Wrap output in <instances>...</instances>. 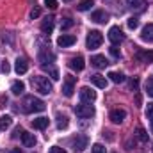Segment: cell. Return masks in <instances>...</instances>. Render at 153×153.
I'll use <instances>...</instances> for the list:
<instances>
[{
	"label": "cell",
	"mask_w": 153,
	"mask_h": 153,
	"mask_svg": "<svg viewBox=\"0 0 153 153\" xmlns=\"http://www.w3.org/2000/svg\"><path fill=\"white\" fill-rule=\"evenodd\" d=\"M45 109H46V105H45L43 100H39V98H36V96H25V100H23V111H25L27 114L43 112Z\"/></svg>",
	"instance_id": "cell-1"
},
{
	"label": "cell",
	"mask_w": 153,
	"mask_h": 153,
	"mask_svg": "<svg viewBox=\"0 0 153 153\" xmlns=\"http://www.w3.org/2000/svg\"><path fill=\"white\" fill-rule=\"evenodd\" d=\"M32 87L39 94H50L52 93V82L46 76H32Z\"/></svg>",
	"instance_id": "cell-2"
},
{
	"label": "cell",
	"mask_w": 153,
	"mask_h": 153,
	"mask_svg": "<svg viewBox=\"0 0 153 153\" xmlns=\"http://www.w3.org/2000/svg\"><path fill=\"white\" fill-rule=\"evenodd\" d=\"M102 43H103V36H102L100 30H91V32L87 34V38H85V46H87L89 50H96V48H100Z\"/></svg>",
	"instance_id": "cell-3"
},
{
	"label": "cell",
	"mask_w": 153,
	"mask_h": 153,
	"mask_svg": "<svg viewBox=\"0 0 153 153\" xmlns=\"http://www.w3.org/2000/svg\"><path fill=\"white\" fill-rule=\"evenodd\" d=\"M94 107L91 105V103H87V102H82V103H78L75 107V114L78 117H82V119H85V117H93L94 116Z\"/></svg>",
	"instance_id": "cell-4"
},
{
	"label": "cell",
	"mask_w": 153,
	"mask_h": 153,
	"mask_svg": "<svg viewBox=\"0 0 153 153\" xmlns=\"http://www.w3.org/2000/svg\"><path fill=\"white\" fill-rule=\"evenodd\" d=\"M75 82L76 78L73 75H66L64 78V84H62V94L66 98H71L73 96V91H75Z\"/></svg>",
	"instance_id": "cell-5"
},
{
	"label": "cell",
	"mask_w": 153,
	"mask_h": 153,
	"mask_svg": "<svg viewBox=\"0 0 153 153\" xmlns=\"http://www.w3.org/2000/svg\"><path fill=\"white\" fill-rule=\"evenodd\" d=\"M87 144H89V139H87V135H84V134L76 135L75 139L71 141V148H73L75 152H84V150L87 148Z\"/></svg>",
	"instance_id": "cell-6"
},
{
	"label": "cell",
	"mask_w": 153,
	"mask_h": 153,
	"mask_svg": "<svg viewBox=\"0 0 153 153\" xmlns=\"http://www.w3.org/2000/svg\"><path fill=\"white\" fill-rule=\"evenodd\" d=\"M78 94H80V100H82V102H87V103H91V102H94V100H96V93H94L91 87H87V85L80 87Z\"/></svg>",
	"instance_id": "cell-7"
},
{
	"label": "cell",
	"mask_w": 153,
	"mask_h": 153,
	"mask_svg": "<svg viewBox=\"0 0 153 153\" xmlns=\"http://www.w3.org/2000/svg\"><path fill=\"white\" fill-rule=\"evenodd\" d=\"M109 39H111L112 45H119V43L125 39V34L121 32L119 27H111V30H109Z\"/></svg>",
	"instance_id": "cell-8"
},
{
	"label": "cell",
	"mask_w": 153,
	"mask_h": 153,
	"mask_svg": "<svg viewBox=\"0 0 153 153\" xmlns=\"http://www.w3.org/2000/svg\"><path fill=\"white\" fill-rule=\"evenodd\" d=\"M68 66L73 70V71H82L84 68H85V62H84V57L82 55H76V57H71L70 59V62H68Z\"/></svg>",
	"instance_id": "cell-9"
},
{
	"label": "cell",
	"mask_w": 153,
	"mask_h": 153,
	"mask_svg": "<svg viewBox=\"0 0 153 153\" xmlns=\"http://www.w3.org/2000/svg\"><path fill=\"white\" fill-rule=\"evenodd\" d=\"M75 43H76V38H75V36H71V34H62V36H59V38H57V45H59V46H62V48L71 46V45H75Z\"/></svg>",
	"instance_id": "cell-10"
},
{
	"label": "cell",
	"mask_w": 153,
	"mask_h": 153,
	"mask_svg": "<svg viewBox=\"0 0 153 153\" xmlns=\"http://www.w3.org/2000/svg\"><path fill=\"white\" fill-rule=\"evenodd\" d=\"M91 64H93L94 68L102 70V68H107V66H109V61L105 59V55H93V57H91Z\"/></svg>",
	"instance_id": "cell-11"
},
{
	"label": "cell",
	"mask_w": 153,
	"mask_h": 153,
	"mask_svg": "<svg viewBox=\"0 0 153 153\" xmlns=\"http://www.w3.org/2000/svg\"><path fill=\"white\" fill-rule=\"evenodd\" d=\"M27 70H29V62H27V59L18 57V59H16V64H14V71H16L18 75H23V73H27Z\"/></svg>",
	"instance_id": "cell-12"
},
{
	"label": "cell",
	"mask_w": 153,
	"mask_h": 153,
	"mask_svg": "<svg viewBox=\"0 0 153 153\" xmlns=\"http://www.w3.org/2000/svg\"><path fill=\"white\" fill-rule=\"evenodd\" d=\"M39 62H41V66H46V62H48V66L55 61V55L52 53V52H48V50H43L41 53H39Z\"/></svg>",
	"instance_id": "cell-13"
},
{
	"label": "cell",
	"mask_w": 153,
	"mask_h": 153,
	"mask_svg": "<svg viewBox=\"0 0 153 153\" xmlns=\"http://www.w3.org/2000/svg\"><path fill=\"white\" fill-rule=\"evenodd\" d=\"M125 117H126V112H125L123 109H114V111H111V121L116 123V125L123 123V121H125Z\"/></svg>",
	"instance_id": "cell-14"
},
{
	"label": "cell",
	"mask_w": 153,
	"mask_h": 153,
	"mask_svg": "<svg viewBox=\"0 0 153 153\" xmlns=\"http://www.w3.org/2000/svg\"><path fill=\"white\" fill-rule=\"evenodd\" d=\"M22 143H23L25 148H34L36 146V135L29 134V132H23L22 134Z\"/></svg>",
	"instance_id": "cell-15"
},
{
	"label": "cell",
	"mask_w": 153,
	"mask_h": 153,
	"mask_svg": "<svg viewBox=\"0 0 153 153\" xmlns=\"http://www.w3.org/2000/svg\"><path fill=\"white\" fill-rule=\"evenodd\" d=\"M141 39L146 41V43H153V23H148L143 32H141Z\"/></svg>",
	"instance_id": "cell-16"
},
{
	"label": "cell",
	"mask_w": 153,
	"mask_h": 153,
	"mask_svg": "<svg viewBox=\"0 0 153 153\" xmlns=\"http://www.w3.org/2000/svg\"><path fill=\"white\" fill-rule=\"evenodd\" d=\"M91 20H93V22H96V23H105V22L109 20V16H107V13H105V11L98 9V11H94V13L91 14Z\"/></svg>",
	"instance_id": "cell-17"
},
{
	"label": "cell",
	"mask_w": 153,
	"mask_h": 153,
	"mask_svg": "<svg viewBox=\"0 0 153 153\" xmlns=\"http://www.w3.org/2000/svg\"><path fill=\"white\" fill-rule=\"evenodd\" d=\"M41 30H43L45 34H50V32L53 30V18H52V16H46V18L41 22Z\"/></svg>",
	"instance_id": "cell-18"
},
{
	"label": "cell",
	"mask_w": 153,
	"mask_h": 153,
	"mask_svg": "<svg viewBox=\"0 0 153 153\" xmlns=\"http://www.w3.org/2000/svg\"><path fill=\"white\" fill-rule=\"evenodd\" d=\"M91 82H93L96 87H100V89H105V87H107V78L103 75H93L91 76Z\"/></svg>",
	"instance_id": "cell-19"
},
{
	"label": "cell",
	"mask_w": 153,
	"mask_h": 153,
	"mask_svg": "<svg viewBox=\"0 0 153 153\" xmlns=\"http://www.w3.org/2000/svg\"><path fill=\"white\" fill-rule=\"evenodd\" d=\"M11 91H13V94H14V96H20V94H23V91H25V84H23V82H20V80H16V82H13Z\"/></svg>",
	"instance_id": "cell-20"
},
{
	"label": "cell",
	"mask_w": 153,
	"mask_h": 153,
	"mask_svg": "<svg viewBox=\"0 0 153 153\" xmlns=\"http://www.w3.org/2000/svg\"><path fill=\"white\" fill-rule=\"evenodd\" d=\"M32 126L38 128V130H45L48 126V117H36V119H32Z\"/></svg>",
	"instance_id": "cell-21"
},
{
	"label": "cell",
	"mask_w": 153,
	"mask_h": 153,
	"mask_svg": "<svg viewBox=\"0 0 153 153\" xmlns=\"http://www.w3.org/2000/svg\"><path fill=\"white\" fill-rule=\"evenodd\" d=\"M135 57L139 61H143V62H153V50H150V52H137Z\"/></svg>",
	"instance_id": "cell-22"
},
{
	"label": "cell",
	"mask_w": 153,
	"mask_h": 153,
	"mask_svg": "<svg viewBox=\"0 0 153 153\" xmlns=\"http://www.w3.org/2000/svg\"><path fill=\"white\" fill-rule=\"evenodd\" d=\"M68 125H70V121H68V116L57 114V128H59V130H64V128H68Z\"/></svg>",
	"instance_id": "cell-23"
},
{
	"label": "cell",
	"mask_w": 153,
	"mask_h": 153,
	"mask_svg": "<svg viewBox=\"0 0 153 153\" xmlns=\"http://www.w3.org/2000/svg\"><path fill=\"white\" fill-rule=\"evenodd\" d=\"M93 5H94V0H82V2L76 4V9H78V11H87V9H91Z\"/></svg>",
	"instance_id": "cell-24"
},
{
	"label": "cell",
	"mask_w": 153,
	"mask_h": 153,
	"mask_svg": "<svg viewBox=\"0 0 153 153\" xmlns=\"http://www.w3.org/2000/svg\"><path fill=\"white\" fill-rule=\"evenodd\" d=\"M107 76H109L114 84H121V82L125 80V75H123V73H117V71H111Z\"/></svg>",
	"instance_id": "cell-25"
},
{
	"label": "cell",
	"mask_w": 153,
	"mask_h": 153,
	"mask_svg": "<svg viewBox=\"0 0 153 153\" xmlns=\"http://www.w3.org/2000/svg\"><path fill=\"white\" fill-rule=\"evenodd\" d=\"M135 135H137V139H139V141H143V143H146V141H148V134H146V130H144V128H141V126L135 130Z\"/></svg>",
	"instance_id": "cell-26"
},
{
	"label": "cell",
	"mask_w": 153,
	"mask_h": 153,
	"mask_svg": "<svg viewBox=\"0 0 153 153\" xmlns=\"http://www.w3.org/2000/svg\"><path fill=\"white\" fill-rule=\"evenodd\" d=\"M11 123H13L11 116H2V117H0V128H2V130H4V128H9Z\"/></svg>",
	"instance_id": "cell-27"
},
{
	"label": "cell",
	"mask_w": 153,
	"mask_h": 153,
	"mask_svg": "<svg viewBox=\"0 0 153 153\" xmlns=\"http://www.w3.org/2000/svg\"><path fill=\"white\" fill-rule=\"evenodd\" d=\"M45 71H50V75H52V80H59V71H57V68H52V66H41Z\"/></svg>",
	"instance_id": "cell-28"
},
{
	"label": "cell",
	"mask_w": 153,
	"mask_h": 153,
	"mask_svg": "<svg viewBox=\"0 0 153 153\" xmlns=\"http://www.w3.org/2000/svg\"><path fill=\"white\" fill-rule=\"evenodd\" d=\"M126 4L134 9H143L144 7V0H126Z\"/></svg>",
	"instance_id": "cell-29"
},
{
	"label": "cell",
	"mask_w": 153,
	"mask_h": 153,
	"mask_svg": "<svg viewBox=\"0 0 153 153\" xmlns=\"http://www.w3.org/2000/svg\"><path fill=\"white\" fill-rule=\"evenodd\" d=\"M126 25H128V29H130V30H135V29L139 27V20L132 16V18H128V23H126Z\"/></svg>",
	"instance_id": "cell-30"
},
{
	"label": "cell",
	"mask_w": 153,
	"mask_h": 153,
	"mask_svg": "<svg viewBox=\"0 0 153 153\" xmlns=\"http://www.w3.org/2000/svg\"><path fill=\"white\" fill-rule=\"evenodd\" d=\"M70 27H73V20H71V18H64V20L61 22V29L66 30V29H70Z\"/></svg>",
	"instance_id": "cell-31"
},
{
	"label": "cell",
	"mask_w": 153,
	"mask_h": 153,
	"mask_svg": "<svg viewBox=\"0 0 153 153\" xmlns=\"http://www.w3.org/2000/svg\"><path fill=\"white\" fill-rule=\"evenodd\" d=\"M146 93L153 98V78H148L146 80Z\"/></svg>",
	"instance_id": "cell-32"
},
{
	"label": "cell",
	"mask_w": 153,
	"mask_h": 153,
	"mask_svg": "<svg viewBox=\"0 0 153 153\" xmlns=\"http://www.w3.org/2000/svg\"><path fill=\"white\" fill-rule=\"evenodd\" d=\"M45 5L48 7V9H57V0H45Z\"/></svg>",
	"instance_id": "cell-33"
},
{
	"label": "cell",
	"mask_w": 153,
	"mask_h": 153,
	"mask_svg": "<svg viewBox=\"0 0 153 153\" xmlns=\"http://www.w3.org/2000/svg\"><path fill=\"white\" fill-rule=\"evenodd\" d=\"M91 153H105V148H103L102 144H94V146L91 148Z\"/></svg>",
	"instance_id": "cell-34"
},
{
	"label": "cell",
	"mask_w": 153,
	"mask_h": 153,
	"mask_svg": "<svg viewBox=\"0 0 153 153\" xmlns=\"http://www.w3.org/2000/svg\"><path fill=\"white\" fill-rule=\"evenodd\" d=\"M39 14H41V7H34V9L30 11V18H32V20H36Z\"/></svg>",
	"instance_id": "cell-35"
},
{
	"label": "cell",
	"mask_w": 153,
	"mask_h": 153,
	"mask_svg": "<svg viewBox=\"0 0 153 153\" xmlns=\"http://www.w3.org/2000/svg\"><path fill=\"white\" fill-rule=\"evenodd\" d=\"M25 130L22 128V126H16L14 128V134H13V139H16V137H22V134H23Z\"/></svg>",
	"instance_id": "cell-36"
},
{
	"label": "cell",
	"mask_w": 153,
	"mask_h": 153,
	"mask_svg": "<svg viewBox=\"0 0 153 153\" xmlns=\"http://www.w3.org/2000/svg\"><path fill=\"white\" fill-rule=\"evenodd\" d=\"M109 52H111V55H112V57H116V59H117V57H119V50H117V48H116L114 45H112V46H111V48H109Z\"/></svg>",
	"instance_id": "cell-37"
},
{
	"label": "cell",
	"mask_w": 153,
	"mask_h": 153,
	"mask_svg": "<svg viewBox=\"0 0 153 153\" xmlns=\"http://www.w3.org/2000/svg\"><path fill=\"white\" fill-rule=\"evenodd\" d=\"M152 116H153V102L148 103V107H146V117H152Z\"/></svg>",
	"instance_id": "cell-38"
},
{
	"label": "cell",
	"mask_w": 153,
	"mask_h": 153,
	"mask_svg": "<svg viewBox=\"0 0 153 153\" xmlns=\"http://www.w3.org/2000/svg\"><path fill=\"white\" fill-rule=\"evenodd\" d=\"M2 71H4V73H9V71H11V66H9V62H7V61H4V62H2Z\"/></svg>",
	"instance_id": "cell-39"
},
{
	"label": "cell",
	"mask_w": 153,
	"mask_h": 153,
	"mask_svg": "<svg viewBox=\"0 0 153 153\" xmlns=\"http://www.w3.org/2000/svg\"><path fill=\"white\" fill-rule=\"evenodd\" d=\"M50 153H66V150H62V148H59V146H52V148H50Z\"/></svg>",
	"instance_id": "cell-40"
},
{
	"label": "cell",
	"mask_w": 153,
	"mask_h": 153,
	"mask_svg": "<svg viewBox=\"0 0 153 153\" xmlns=\"http://www.w3.org/2000/svg\"><path fill=\"white\" fill-rule=\"evenodd\" d=\"M137 85H139V78H132L130 80V87L132 89H137Z\"/></svg>",
	"instance_id": "cell-41"
},
{
	"label": "cell",
	"mask_w": 153,
	"mask_h": 153,
	"mask_svg": "<svg viewBox=\"0 0 153 153\" xmlns=\"http://www.w3.org/2000/svg\"><path fill=\"white\" fill-rule=\"evenodd\" d=\"M148 119L152 121V132H153V116H152V117H148Z\"/></svg>",
	"instance_id": "cell-42"
},
{
	"label": "cell",
	"mask_w": 153,
	"mask_h": 153,
	"mask_svg": "<svg viewBox=\"0 0 153 153\" xmlns=\"http://www.w3.org/2000/svg\"><path fill=\"white\" fill-rule=\"evenodd\" d=\"M13 153H22V152H20V150H14V152H13Z\"/></svg>",
	"instance_id": "cell-43"
},
{
	"label": "cell",
	"mask_w": 153,
	"mask_h": 153,
	"mask_svg": "<svg viewBox=\"0 0 153 153\" xmlns=\"http://www.w3.org/2000/svg\"><path fill=\"white\" fill-rule=\"evenodd\" d=\"M0 130H2V128H0Z\"/></svg>",
	"instance_id": "cell-44"
}]
</instances>
